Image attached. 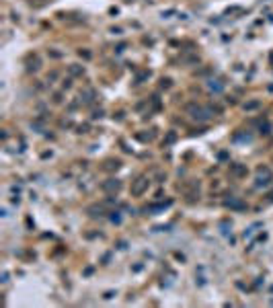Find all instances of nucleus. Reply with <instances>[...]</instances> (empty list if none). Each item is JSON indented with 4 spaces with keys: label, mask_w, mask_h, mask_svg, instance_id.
<instances>
[{
    "label": "nucleus",
    "mask_w": 273,
    "mask_h": 308,
    "mask_svg": "<svg viewBox=\"0 0 273 308\" xmlns=\"http://www.w3.org/2000/svg\"><path fill=\"white\" fill-rule=\"evenodd\" d=\"M146 183H148V181H144V179H142V183H138V185L134 187V193H142V189H144Z\"/></svg>",
    "instance_id": "1"
}]
</instances>
